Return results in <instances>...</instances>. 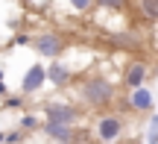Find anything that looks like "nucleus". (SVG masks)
Segmentation results:
<instances>
[{
  "label": "nucleus",
  "mask_w": 158,
  "mask_h": 144,
  "mask_svg": "<svg viewBox=\"0 0 158 144\" xmlns=\"http://www.w3.org/2000/svg\"><path fill=\"white\" fill-rule=\"evenodd\" d=\"M117 97V88L106 80L102 74H91L79 82V100H82L88 109H106L114 103Z\"/></svg>",
  "instance_id": "f257e3e1"
},
{
  "label": "nucleus",
  "mask_w": 158,
  "mask_h": 144,
  "mask_svg": "<svg viewBox=\"0 0 158 144\" xmlns=\"http://www.w3.org/2000/svg\"><path fill=\"white\" fill-rule=\"evenodd\" d=\"M126 133V124L117 112H100L94 121V135L102 144H117V138Z\"/></svg>",
  "instance_id": "f03ea898"
},
{
  "label": "nucleus",
  "mask_w": 158,
  "mask_h": 144,
  "mask_svg": "<svg viewBox=\"0 0 158 144\" xmlns=\"http://www.w3.org/2000/svg\"><path fill=\"white\" fill-rule=\"evenodd\" d=\"M32 47H35V53L38 56H44V59H59L64 53V47H68V38H64L62 33H38L32 38Z\"/></svg>",
  "instance_id": "7ed1b4c3"
},
{
  "label": "nucleus",
  "mask_w": 158,
  "mask_h": 144,
  "mask_svg": "<svg viewBox=\"0 0 158 144\" xmlns=\"http://www.w3.org/2000/svg\"><path fill=\"white\" fill-rule=\"evenodd\" d=\"M126 106H129L132 112H141V115H152L155 112V97H152V91H149L147 85H138V88L129 91Z\"/></svg>",
  "instance_id": "20e7f679"
},
{
  "label": "nucleus",
  "mask_w": 158,
  "mask_h": 144,
  "mask_svg": "<svg viewBox=\"0 0 158 144\" xmlns=\"http://www.w3.org/2000/svg\"><path fill=\"white\" fill-rule=\"evenodd\" d=\"M44 118L47 121H53V124H73L79 121V109L73 103H47L44 106Z\"/></svg>",
  "instance_id": "39448f33"
},
{
  "label": "nucleus",
  "mask_w": 158,
  "mask_h": 144,
  "mask_svg": "<svg viewBox=\"0 0 158 144\" xmlns=\"http://www.w3.org/2000/svg\"><path fill=\"white\" fill-rule=\"evenodd\" d=\"M147 76H149V65H147V62H141V59H138V62H129V65L123 68V85L132 91V88L143 85Z\"/></svg>",
  "instance_id": "423d86ee"
},
{
  "label": "nucleus",
  "mask_w": 158,
  "mask_h": 144,
  "mask_svg": "<svg viewBox=\"0 0 158 144\" xmlns=\"http://www.w3.org/2000/svg\"><path fill=\"white\" fill-rule=\"evenodd\" d=\"M41 129L47 133V138L59 141V144H76V127L70 124H53V121H44Z\"/></svg>",
  "instance_id": "0eeeda50"
},
{
  "label": "nucleus",
  "mask_w": 158,
  "mask_h": 144,
  "mask_svg": "<svg viewBox=\"0 0 158 144\" xmlns=\"http://www.w3.org/2000/svg\"><path fill=\"white\" fill-rule=\"evenodd\" d=\"M44 80H47V68L44 65H32V68L23 74V82H21V91L23 94H32V91H38L41 85H44Z\"/></svg>",
  "instance_id": "6e6552de"
},
{
  "label": "nucleus",
  "mask_w": 158,
  "mask_h": 144,
  "mask_svg": "<svg viewBox=\"0 0 158 144\" xmlns=\"http://www.w3.org/2000/svg\"><path fill=\"white\" fill-rule=\"evenodd\" d=\"M47 80H50L56 88H68L70 82H73V71H70L68 65H62V62L53 59V65L47 68Z\"/></svg>",
  "instance_id": "1a4fd4ad"
},
{
  "label": "nucleus",
  "mask_w": 158,
  "mask_h": 144,
  "mask_svg": "<svg viewBox=\"0 0 158 144\" xmlns=\"http://www.w3.org/2000/svg\"><path fill=\"white\" fill-rule=\"evenodd\" d=\"M138 6L147 21H158V0H138Z\"/></svg>",
  "instance_id": "9d476101"
},
{
  "label": "nucleus",
  "mask_w": 158,
  "mask_h": 144,
  "mask_svg": "<svg viewBox=\"0 0 158 144\" xmlns=\"http://www.w3.org/2000/svg\"><path fill=\"white\" fill-rule=\"evenodd\" d=\"M100 9H111V12H123L129 6V0H97Z\"/></svg>",
  "instance_id": "9b49d317"
},
{
  "label": "nucleus",
  "mask_w": 158,
  "mask_h": 144,
  "mask_svg": "<svg viewBox=\"0 0 158 144\" xmlns=\"http://www.w3.org/2000/svg\"><path fill=\"white\" fill-rule=\"evenodd\" d=\"M147 144H158V115H149V129H147Z\"/></svg>",
  "instance_id": "f8f14e48"
},
{
  "label": "nucleus",
  "mask_w": 158,
  "mask_h": 144,
  "mask_svg": "<svg viewBox=\"0 0 158 144\" xmlns=\"http://www.w3.org/2000/svg\"><path fill=\"white\" fill-rule=\"evenodd\" d=\"M94 3H97V0H70V9L82 15V12H88V9H91Z\"/></svg>",
  "instance_id": "ddd939ff"
},
{
  "label": "nucleus",
  "mask_w": 158,
  "mask_h": 144,
  "mask_svg": "<svg viewBox=\"0 0 158 144\" xmlns=\"http://www.w3.org/2000/svg\"><path fill=\"white\" fill-rule=\"evenodd\" d=\"M38 127H41V121L35 115H23L21 118V129H38Z\"/></svg>",
  "instance_id": "4468645a"
},
{
  "label": "nucleus",
  "mask_w": 158,
  "mask_h": 144,
  "mask_svg": "<svg viewBox=\"0 0 158 144\" xmlns=\"http://www.w3.org/2000/svg\"><path fill=\"white\" fill-rule=\"evenodd\" d=\"M21 138H23L21 133H6V135H3V141H6V144H21Z\"/></svg>",
  "instance_id": "2eb2a0df"
},
{
  "label": "nucleus",
  "mask_w": 158,
  "mask_h": 144,
  "mask_svg": "<svg viewBox=\"0 0 158 144\" xmlns=\"http://www.w3.org/2000/svg\"><path fill=\"white\" fill-rule=\"evenodd\" d=\"M23 106V97H9L6 100V109H21Z\"/></svg>",
  "instance_id": "dca6fc26"
},
{
  "label": "nucleus",
  "mask_w": 158,
  "mask_h": 144,
  "mask_svg": "<svg viewBox=\"0 0 158 144\" xmlns=\"http://www.w3.org/2000/svg\"><path fill=\"white\" fill-rule=\"evenodd\" d=\"M3 91H6V88H3V82H0V97H3Z\"/></svg>",
  "instance_id": "f3484780"
},
{
  "label": "nucleus",
  "mask_w": 158,
  "mask_h": 144,
  "mask_svg": "<svg viewBox=\"0 0 158 144\" xmlns=\"http://www.w3.org/2000/svg\"><path fill=\"white\" fill-rule=\"evenodd\" d=\"M0 80H3V71H0Z\"/></svg>",
  "instance_id": "a211bd4d"
},
{
  "label": "nucleus",
  "mask_w": 158,
  "mask_h": 144,
  "mask_svg": "<svg viewBox=\"0 0 158 144\" xmlns=\"http://www.w3.org/2000/svg\"><path fill=\"white\" fill-rule=\"evenodd\" d=\"M0 141H3V133H0Z\"/></svg>",
  "instance_id": "6ab92c4d"
},
{
  "label": "nucleus",
  "mask_w": 158,
  "mask_h": 144,
  "mask_svg": "<svg viewBox=\"0 0 158 144\" xmlns=\"http://www.w3.org/2000/svg\"><path fill=\"white\" fill-rule=\"evenodd\" d=\"M21 3H27V0H21Z\"/></svg>",
  "instance_id": "aec40b11"
}]
</instances>
